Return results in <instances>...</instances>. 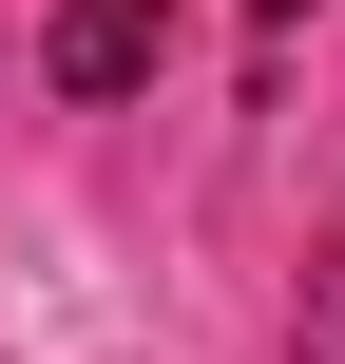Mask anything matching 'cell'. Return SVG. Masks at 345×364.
I'll use <instances>...</instances> for the list:
<instances>
[{"label":"cell","mask_w":345,"mask_h":364,"mask_svg":"<svg viewBox=\"0 0 345 364\" xmlns=\"http://www.w3.org/2000/svg\"><path fill=\"white\" fill-rule=\"evenodd\" d=\"M154 58H173V0H58L38 19V77L58 96H134Z\"/></svg>","instance_id":"1"},{"label":"cell","mask_w":345,"mask_h":364,"mask_svg":"<svg viewBox=\"0 0 345 364\" xmlns=\"http://www.w3.org/2000/svg\"><path fill=\"white\" fill-rule=\"evenodd\" d=\"M307 364H345V230H327V269H307Z\"/></svg>","instance_id":"2"},{"label":"cell","mask_w":345,"mask_h":364,"mask_svg":"<svg viewBox=\"0 0 345 364\" xmlns=\"http://www.w3.org/2000/svg\"><path fill=\"white\" fill-rule=\"evenodd\" d=\"M250 19H269V38H288V19H307V0H250Z\"/></svg>","instance_id":"3"}]
</instances>
